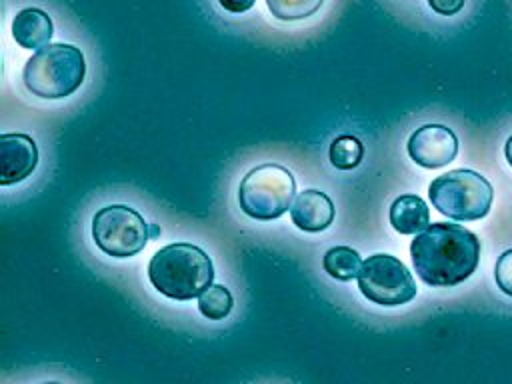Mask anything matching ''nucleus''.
Wrapping results in <instances>:
<instances>
[{
  "instance_id": "obj_1",
  "label": "nucleus",
  "mask_w": 512,
  "mask_h": 384,
  "mask_svg": "<svg viewBox=\"0 0 512 384\" xmlns=\"http://www.w3.org/2000/svg\"><path fill=\"white\" fill-rule=\"evenodd\" d=\"M410 258L416 274L428 286H456L478 268L480 240L460 224H428L412 240Z\"/></svg>"
},
{
  "instance_id": "obj_2",
  "label": "nucleus",
  "mask_w": 512,
  "mask_h": 384,
  "mask_svg": "<svg viewBox=\"0 0 512 384\" xmlns=\"http://www.w3.org/2000/svg\"><path fill=\"white\" fill-rule=\"evenodd\" d=\"M150 284L166 298H198L214 280L210 256L188 242H176L160 248L148 264Z\"/></svg>"
},
{
  "instance_id": "obj_3",
  "label": "nucleus",
  "mask_w": 512,
  "mask_h": 384,
  "mask_svg": "<svg viewBox=\"0 0 512 384\" xmlns=\"http://www.w3.org/2000/svg\"><path fill=\"white\" fill-rule=\"evenodd\" d=\"M86 74L80 48L72 44H46L24 64L22 82L26 90L44 100H60L74 94Z\"/></svg>"
},
{
  "instance_id": "obj_4",
  "label": "nucleus",
  "mask_w": 512,
  "mask_h": 384,
  "mask_svg": "<svg viewBox=\"0 0 512 384\" xmlns=\"http://www.w3.org/2000/svg\"><path fill=\"white\" fill-rule=\"evenodd\" d=\"M428 196L440 214L468 222L480 220L490 212L494 190L482 174L458 168L434 178L428 186Z\"/></svg>"
},
{
  "instance_id": "obj_5",
  "label": "nucleus",
  "mask_w": 512,
  "mask_h": 384,
  "mask_svg": "<svg viewBox=\"0 0 512 384\" xmlns=\"http://www.w3.org/2000/svg\"><path fill=\"white\" fill-rule=\"evenodd\" d=\"M296 180L280 164H262L252 168L240 182L238 204L254 220H276L294 202Z\"/></svg>"
},
{
  "instance_id": "obj_6",
  "label": "nucleus",
  "mask_w": 512,
  "mask_h": 384,
  "mask_svg": "<svg viewBox=\"0 0 512 384\" xmlns=\"http://www.w3.org/2000/svg\"><path fill=\"white\" fill-rule=\"evenodd\" d=\"M150 234V224L126 204L104 206L92 218L94 244L114 258L136 256L148 244Z\"/></svg>"
},
{
  "instance_id": "obj_7",
  "label": "nucleus",
  "mask_w": 512,
  "mask_h": 384,
  "mask_svg": "<svg viewBox=\"0 0 512 384\" xmlns=\"http://www.w3.org/2000/svg\"><path fill=\"white\" fill-rule=\"evenodd\" d=\"M356 280L364 298L386 308L408 304L418 290L410 270L392 254L368 256Z\"/></svg>"
},
{
  "instance_id": "obj_8",
  "label": "nucleus",
  "mask_w": 512,
  "mask_h": 384,
  "mask_svg": "<svg viewBox=\"0 0 512 384\" xmlns=\"http://www.w3.org/2000/svg\"><path fill=\"white\" fill-rule=\"evenodd\" d=\"M408 156L422 168H442L458 154V138L444 124H424L416 128L406 144Z\"/></svg>"
},
{
  "instance_id": "obj_9",
  "label": "nucleus",
  "mask_w": 512,
  "mask_h": 384,
  "mask_svg": "<svg viewBox=\"0 0 512 384\" xmlns=\"http://www.w3.org/2000/svg\"><path fill=\"white\" fill-rule=\"evenodd\" d=\"M38 166V148L28 134L0 136V186L26 180Z\"/></svg>"
},
{
  "instance_id": "obj_10",
  "label": "nucleus",
  "mask_w": 512,
  "mask_h": 384,
  "mask_svg": "<svg viewBox=\"0 0 512 384\" xmlns=\"http://www.w3.org/2000/svg\"><path fill=\"white\" fill-rule=\"evenodd\" d=\"M290 218L304 232H322L334 222V204L328 194L310 188L294 198Z\"/></svg>"
},
{
  "instance_id": "obj_11",
  "label": "nucleus",
  "mask_w": 512,
  "mask_h": 384,
  "mask_svg": "<svg viewBox=\"0 0 512 384\" xmlns=\"http://www.w3.org/2000/svg\"><path fill=\"white\" fill-rule=\"evenodd\" d=\"M12 38L16 44H20L26 50H40L46 44H50V38L54 34L52 18L42 8L30 6L16 12L12 20Z\"/></svg>"
},
{
  "instance_id": "obj_12",
  "label": "nucleus",
  "mask_w": 512,
  "mask_h": 384,
  "mask_svg": "<svg viewBox=\"0 0 512 384\" xmlns=\"http://www.w3.org/2000/svg\"><path fill=\"white\" fill-rule=\"evenodd\" d=\"M390 224L400 234H418L430 224V210L416 194H402L390 206Z\"/></svg>"
},
{
  "instance_id": "obj_13",
  "label": "nucleus",
  "mask_w": 512,
  "mask_h": 384,
  "mask_svg": "<svg viewBox=\"0 0 512 384\" xmlns=\"http://www.w3.org/2000/svg\"><path fill=\"white\" fill-rule=\"evenodd\" d=\"M322 268L328 276H332L340 282H348L358 276V272L362 268V258L350 246H334L324 254Z\"/></svg>"
},
{
  "instance_id": "obj_14",
  "label": "nucleus",
  "mask_w": 512,
  "mask_h": 384,
  "mask_svg": "<svg viewBox=\"0 0 512 384\" xmlns=\"http://www.w3.org/2000/svg\"><path fill=\"white\" fill-rule=\"evenodd\" d=\"M362 156H364L362 142L350 134H342V136L334 138L330 144V150H328L330 164L338 170L356 168L362 162Z\"/></svg>"
},
{
  "instance_id": "obj_15",
  "label": "nucleus",
  "mask_w": 512,
  "mask_h": 384,
  "mask_svg": "<svg viewBox=\"0 0 512 384\" xmlns=\"http://www.w3.org/2000/svg\"><path fill=\"white\" fill-rule=\"evenodd\" d=\"M234 306V298L230 290L222 284H210L200 296H198V310L208 320H222L230 314Z\"/></svg>"
},
{
  "instance_id": "obj_16",
  "label": "nucleus",
  "mask_w": 512,
  "mask_h": 384,
  "mask_svg": "<svg viewBox=\"0 0 512 384\" xmlns=\"http://www.w3.org/2000/svg\"><path fill=\"white\" fill-rule=\"evenodd\" d=\"M324 0H266L270 14L282 22H296L310 18L322 8Z\"/></svg>"
},
{
  "instance_id": "obj_17",
  "label": "nucleus",
  "mask_w": 512,
  "mask_h": 384,
  "mask_svg": "<svg viewBox=\"0 0 512 384\" xmlns=\"http://www.w3.org/2000/svg\"><path fill=\"white\" fill-rule=\"evenodd\" d=\"M494 280L496 286L506 294L512 296V248L504 250L494 266Z\"/></svg>"
},
{
  "instance_id": "obj_18",
  "label": "nucleus",
  "mask_w": 512,
  "mask_h": 384,
  "mask_svg": "<svg viewBox=\"0 0 512 384\" xmlns=\"http://www.w3.org/2000/svg\"><path fill=\"white\" fill-rule=\"evenodd\" d=\"M466 0H428V6L440 16H454L462 10Z\"/></svg>"
},
{
  "instance_id": "obj_19",
  "label": "nucleus",
  "mask_w": 512,
  "mask_h": 384,
  "mask_svg": "<svg viewBox=\"0 0 512 384\" xmlns=\"http://www.w3.org/2000/svg\"><path fill=\"white\" fill-rule=\"evenodd\" d=\"M218 4L230 14H244L256 4V0H218Z\"/></svg>"
},
{
  "instance_id": "obj_20",
  "label": "nucleus",
  "mask_w": 512,
  "mask_h": 384,
  "mask_svg": "<svg viewBox=\"0 0 512 384\" xmlns=\"http://www.w3.org/2000/svg\"><path fill=\"white\" fill-rule=\"evenodd\" d=\"M504 156H506L508 164L512 166V134H510V138H508L506 144H504Z\"/></svg>"
}]
</instances>
